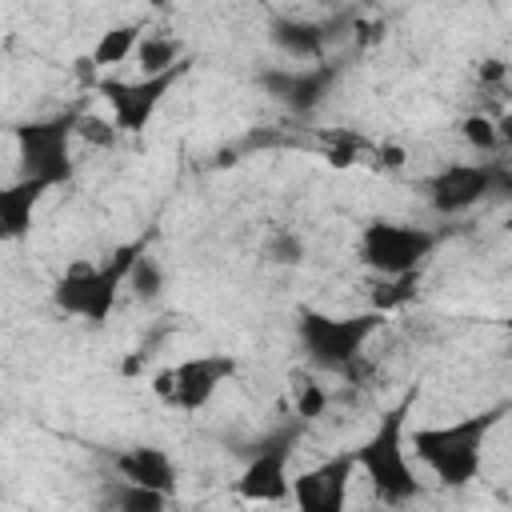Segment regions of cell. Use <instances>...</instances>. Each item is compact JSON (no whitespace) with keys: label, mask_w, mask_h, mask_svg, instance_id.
Listing matches in <instances>:
<instances>
[{"label":"cell","mask_w":512,"mask_h":512,"mask_svg":"<svg viewBox=\"0 0 512 512\" xmlns=\"http://www.w3.org/2000/svg\"><path fill=\"white\" fill-rule=\"evenodd\" d=\"M236 356L228 352H200V356H188L180 360L176 368H164L156 380H152V392L164 396L172 408L180 412H200L216 400V392L236 376Z\"/></svg>","instance_id":"cell-8"},{"label":"cell","mask_w":512,"mask_h":512,"mask_svg":"<svg viewBox=\"0 0 512 512\" xmlns=\"http://www.w3.org/2000/svg\"><path fill=\"white\" fill-rule=\"evenodd\" d=\"M352 476H356V452H332L320 464L304 468L292 476V508L296 512H348L352 496Z\"/></svg>","instance_id":"cell-11"},{"label":"cell","mask_w":512,"mask_h":512,"mask_svg":"<svg viewBox=\"0 0 512 512\" xmlns=\"http://www.w3.org/2000/svg\"><path fill=\"white\" fill-rule=\"evenodd\" d=\"M412 280H416V276H400V280H384V284H380L384 292H376V296H372V308L388 316L392 308H400L404 300H412V292H416V288H412Z\"/></svg>","instance_id":"cell-23"},{"label":"cell","mask_w":512,"mask_h":512,"mask_svg":"<svg viewBox=\"0 0 512 512\" xmlns=\"http://www.w3.org/2000/svg\"><path fill=\"white\" fill-rule=\"evenodd\" d=\"M380 164H388V168H400L404 164V148H380Z\"/></svg>","instance_id":"cell-26"},{"label":"cell","mask_w":512,"mask_h":512,"mask_svg":"<svg viewBox=\"0 0 512 512\" xmlns=\"http://www.w3.org/2000/svg\"><path fill=\"white\" fill-rule=\"evenodd\" d=\"M504 332H508V356H512V316L504 320Z\"/></svg>","instance_id":"cell-28"},{"label":"cell","mask_w":512,"mask_h":512,"mask_svg":"<svg viewBox=\"0 0 512 512\" xmlns=\"http://www.w3.org/2000/svg\"><path fill=\"white\" fill-rule=\"evenodd\" d=\"M192 68V60L160 72V76H136V80H96V92L108 100V112H112V124L120 132H132L140 136L152 116L160 112V104L168 100V92L180 84V76Z\"/></svg>","instance_id":"cell-9"},{"label":"cell","mask_w":512,"mask_h":512,"mask_svg":"<svg viewBox=\"0 0 512 512\" xmlns=\"http://www.w3.org/2000/svg\"><path fill=\"white\" fill-rule=\"evenodd\" d=\"M388 316L368 308V312H348V316H328L316 308H304L296 320V336L300 348L308 356L312 368L320 372H336V376H352V368L360 364L368 340L380 332Z\"/></svg>","instance_id":"cell-4"},{"label":"cell","mask_w":512,"mask_h":512,"mask_svg":"<svg viewBox=\"0 0 512 512\" xmlns=\"http://www.w3.org/2000/svg\"><path fill=\"white\" fill-rule=\"evenodd\" d=\"M460 136H464L476 152H496V148H500L496 120H488V116H480V112H468V116L460 120Z\"/></svg>","instance_id":"cell-19"},{"label":"cell","mask_w":512,"mask_h":512,"mask_svg":"<svg viewBox=\"0 0 512 512\" xmlns=\"http://www.w3.org/2000/svg\"><path fill=\"white\" fill-rule=\"evenodd\" d=\"M272 44L284 48L288 56H296V60H320V52H324V36L312 24H276Z\"/></svg>","instance_id":"cell-18"},{"label":"cell","mask_w":512,"mask_h":512,"mask_svg":"<svg viewBox=\"0 0 512 512\" xmlns=\"http://www.w3.org/2000/svg\"><path fill=\"white\" fill-rule=\"evenodd\" d=\"M264 256L276 260V264H300L304 260V244L292 232H272V240L264 244Z\"/></svg>","instance_id":"cell-24"},{"label":"cell","mask_w":512,"mask_h":512,"mask_svg":"<svg viewBox=\"0 0 512 512\" xmlns=\"http://www.w3.org/2000/svg\"><path fill=\"white\" fill-rule=\"evenodd\" d=\"M420 400V388H408L392 408L380 412L376 428L352 448L356 452V472L368 480V488L376 492V500L384 508H404L412 504L424 488L416 480L412 468V448H408V416Z\"/></svg>","instance_id":"cell-1"},{"label":"cell","mask_w":512,"mask_h":512,"mask_svg":"<svg viewBox=\"0 0 512 512\" xmlns=\"http://www.w3.org/2000/svg\"><path fill=\"white\" fill-rule=\"evenodd\" d=\"M168 504H172V496L128 484V480H112V492H108L112 512H168Z\"/></svg>","instance_id":"cell-17"},{"label":"cell","mask_w":512,"mask_h":512,"mask_svg":"<svg viewBox=\"0 0 512 512\" xmlns=\"http://www.w3.org/2000/svg\"><path fill=\"white\" fill-rule=\"evenodd\" d=\"M76 128H80V108L16 124L12 140H16V156H20V176L44 184L48 192L68 184L76 172V164H72V144L80 140Z\"/></svg>","instance_id":"cell-5"},{"label":"cell","mask_w":512,"mask_h":512,"mask_svg":"<svg viewBox=\"0 0 512 512\" xmlns=\"http://www.w3.org/2000/svg\"><path fill=\"white\" fill-rule=\"evenodd\" d=\"M500 184H508V228H512V176L504 172V180H500Z\"/></svg>","instance_id":"cell-27"},{"label":"cell","mask_w":512,"mask_h":512,"mask_svg":"<svg viewBox=\"0 0 512 512\" xmlns=\"http://www.w3.org/2000/svg\"><path fill=\"white\" fill-rule=\"evenodd\" d=\"M160 284H164V272H160V264H156L152 256H144V260L132 268V280H128L132 296H140V300H152V296L160 292Z\"/></svg>","instance_id":"cell-22"},{"label":"cell","mask_w":512,"mask_h":512,"mask_svg":"<svg viewBox=\"0 0 512 512\" xmlns=\"http://www.w3.org/2000/svg\"><path fill=\"white\" fill-rule=\"evenodd\" d=\"M496 136H500V148H512V112L496 120Z\"/></svg>","instance_id":"cell-25"},{"label":"cell","mask_w":512,"mask_h":512,"mask_svg":"<svg viewBox=\"0 0 512 512\" xmlns=\"http://www.w3.org/2000/svg\"><path fill=\"white\" fill-rule=\"evenodd\" d=\"M76 136H80L84 144H96V148H112V144H116V136H120V128L112 124V116L80 112V128H76Z\"/></svg>","instance_id":"cell-20"},{"label":"cell","mask_w":512,"mask_h":512,"mask_svg":"<svg viewBox=\"0 0 512 512\" xmlns=\"http://www.w3.org/2000/svg\"><path fill=\"white\" fill-rule=\"evenodd\" d=\"M148 256V236H136L128 244H116L104 260H72L56 280H52V304L84 324H104L116 304L120 292L132 280V268Z\"/></svg>","instance_id":"cell-2"},{"label":"cell","mask_w":512,"mask_h":512,"mask_svg":"<svg viewBox=\"0 0 512 512\" xmlns=\"http://www.w3.org/2000/svg\"><path fill=\"white\" fill-rule=\"evenodd\" d=\"M268 88H272V96H280L292 112H308V108H316L324 96H328V88H332V80H336V64H312V68H288V72H268V76H260Z\"/></svg>","instance_id":"cell-13"},{"label":"cell","mask_w":512,"mask_h":512,"mask_svg":"<svg viewBox=\"0 0 512 512\" xmlns=\"http://www.w3.org/2000/svg\"><path fill=\"white\" fill-rule=\"evenodd\" d=\"M500 416H504V408H484V412H468L448 424L412 428L408 448L432 472V480L440 488H468L484 468V444H488L492 428L500 424Z\"/></svg>","instance_id":"cell-3"},{"label":"cell","mask_w":512,"mask_h":512,"mask_svg":"<svg viewBox=\"0 0 512 512\" xmlns=\"http://www.w3.org/2000/svg\"><path fill=\"white\" fill-rule=\"evenodd\" d=\"M300 432H304L300 420L292 428L284 424V428L268 432L248 452V460H244L232 492L240 500H248V504H280V500H288L292 496V472H288V464H292V452L300 444Z\"/></svg>","instance_id":"cell-7"},{"label":"cell","mask_w":512,"mask_h":512,"mask_svg":"<svg viewBox=\"0 0 512 512\" xmlns=\"http://www.w3.org/2000/svg\"><path fill=\"white\" fill-rule=\"evenodd\" d=\"M504 172L488 160H460V164H444L440 172L428 176L424 192L436 216H464L472 212L484 196H492L500 188Z\"/></svg>","instance_id":"cell-10"},{"label":"cell","mask_w":512,"mask_h":512,"mask_svg":"<svg viewBox=\"0 0 512 512\" xmlns=\"http://www.w3.org/2000/svg\"><path fill=\"white\" fill-rule=\"evenodd\" d=\"M132 60L140 64V76H160V72H168V68L184 64V60H188V52H184V44H180L176 36L144 32V40H140V48H136V56H132Z\"/></svg>","instance_id":"cell-15"},{"label":"cell","mask_w":512,"mask_h":512,"mask_svg":"<svg viewBox=\"0 0 512 512\" xmlns=\"http://www.w3.org/2000/svg\"><path fill=\"white\" fill-rule=\"evenodd\" d=\"M48 188L36 184V180H12L4 192H0V236L4 240H20L28 228H32V208L40 204Z\"/></svg>","instance_id":"cell-14"},{"label":"cell","mask_w":512,"mask_h":512,"mask_svg":"<svg viewBox=\"0 0 512 512\" xmlns=\"http://www.w3.org/2000/svg\"><path fill=\"white\" fill-rule=\"evenodd\" d=\"M324 408H328V392H324V384L304 380V384L296 388V420L308 424V420L324 416Z\"/></svg>","instance_id":"cell-21"},{"label":"cell","mask_w":512,"mask_h":512,"mask_svg":"<svg viewBox=\"0 0 512 512\" xmlns=\"http://www.w3.org/2000/svg\"><path fill=\"white\" fill-rule=\"evenodd\" d=\"M140 40H144V28H140V24H112L108 32H100V40H96L88 64H96V68L124 64L128 56H136Z\"/></svg>","instance_id":"cell-16"},{"label":"cell","mask_w":512,"mask_h":512,"mask_svg":"<svg viewBox=\"0 0 512 512\" xmlns=\"http://www.w3.org/2000/svg\"><path fill=\"white\" fill-rule=\"evenodd\" d=\"M436 240L440 236L424 224L368 220L356 236V256L380 280H400V276H416L424 268V260L436 252Z\"/></svg>","instance_id":"cell-6"},{"label":"cell","mask_w":512,"mask_h":512,"mask_svg":"<svg viewBox=\"0 0 512 512\" xmlns=\"http://www.w3.org/2000/svg\"><path fill=\"white\" fill-rule=\"evenodd\" d=\"M112 468H116V480H128V484H140V488H152V492H164V496L180 492V468L156 444L116 448L112 452Z\"/></svg>","instance_id":"cell-12"}]
</instances>
